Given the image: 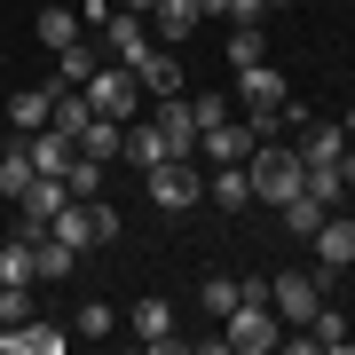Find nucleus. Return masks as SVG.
<instances>
[{"instance_id":"17","label":"nucleus","mask_w":355,"mask_h":355,"mask_svg":"<svg viewBox=\"0 0 355 355\" xmlns=\"http://www.w3.org/2000/svg\"><path fill=\"white\" fill-rule=\"evenodd\" d=\"M95 64H103V55L87 48V40H71V48L55 55V79H48V95H55V87H87V79H95Z\"/></svg>"},{"instance_id":"13","label":"nucleus","mask_w":355,"mask_h":355,"mask_svg":"<svg viewBox=\"0 0 355 355\" xmlns=\"http://www.w3.org/2000/svg\"><path fill=\"white\" fill-rule=\"evenodd\" d=\"M198 0H158V8H150V40H158V48H182V40H190L198 32Z\"/></svg>"},{"instance_id":"10","label":"nucleus","mask_w":355,"mask_h":355,"mask_svg":"<svg viewBox=\"0 0 355 355\" xmlns=\"http://www.w3.org/2000/svg\"><path fill=\"white\" fill-rule=\"evenodd\" d=\"M127 331H135L142 347H174V300H158V292L135 300V308H127Z\"/></svg>"},{"instance_id":"38","label":"nucleus","mask_w":355,"mask_h":355,"mask_svg":"<svg viewBox=\"0 0 355 355\" xmlns=\"http://www.w3.org/2000/svg\"><path fill=\"white\" fill-rule=\"evenodd\" d=\"M347 277H355V261H347Z\"/></svg>"},{"instance_id":"37","label":"nucleus","mask_w":355,"mask_h":355,"mask_svg":"<svg viewBox=\"0 0 355 355\" xmlns=\"http://www.w3.org/2000/svg\"><path fill=\"white\" fill-rule=\"evenodd\" d=\"M347 119H355V95H347Z\"/></svg>"},{"instance_id":"31","label":"nucleus","mask_w":355,"mask_h":355,"mask_svg":"<svg viewBox=\"0 0 355 355\" xmlns=\"http://www.w3.org/2000/svg\"><path fill=\"white\" fill-rule=\"evenodd\" d=\"M0 284H32V237L0 245Z\"/></svg>"},{"instance_id":"15","label":"nucleus","mask_w":355,"mask_h":355,"mask_svg":"<svg viewBox=\"0 0 355 355\" xmlns=\"http://www.w3.org/2000/svg\"><path fill=\"white\" fill-rule=\"evenodd\" d=\"M158 135L174 142V158L198 150V119H190V95H158Z\"/></svg>"},{"instance_id":"1","label":"nucleus","mask_w":355,"mask_h":355,"mask_svg":"<svg viewBox=\"0 0 355 355\" xmlns=\"http://www.w3.org/2000/svg\"><path fill=\"white\" fill-rule=\"evenodd\" d=\"M245 174H253V198H261V205H284V198H300V150H284L277 135H268L253 158H245Z\"/></svg>"},{"instance_id":"26","label":"nucleus","mask_w":355,"mask_h":355,"mask_svg":"<svg viewBox=\"0 0 355 355\" xmlns=\"http://www.w3.org/2000/svg\"><path fill=\"white\" fill-rule=\"evenodd\" d=\"M300 158H308V166H340V158H347V127H308Z\"/></svg>"},{"instance_id":"35","label":"nucleus","mask_w":355,"mask_h":355,"mask_svg":"<svg viewBox=\"0 0 355 355\" xmlns=\"http://www.w3.org/2000/svg\"><path fill=\"white\" fill-rule=\"evenodd\" d=\"M340 174H347V190H355V142H347V158H340Z\"/></svg>"},{"instance_id":"6","label":"nucleus","mask_w":355,"mask_h":355,"mask_svg":"<svg viewBox=\"0 0 355 355\" xmlns=\"http://www.w3.org/2000/svg\"><path fill=\"white\" fill-rule=\"evenodd\" d=\"M308 245H316V284H340L347 261H355V221H347V214H324Z\"/></svg>"},{"instance_id":"14","label":"nucleus","mask_w":355,"mask_h":355,"mask_svg":"<svg viewBox=\"0 0 355 355\" xmlns=\"http://www.w3.org/2000/svg\"><path fill=\"white\" fill-rule=\"evenodd\" d=\"M119 158H127V166H142V174H150L158 158H174V142L158 135V119H127V142H119Z\"/></svg>"},{"instance_id":"33","label":"nucleus","mask_w":355,"mask_h":355,"mask_svg":"<svg viewBox=\"0 0 355 355\" xmlns=\"http://www.w3.org/2000/svg\"><path fill=\"white\" fill-rule=\"evenodd\" d=\"M190 119H198V135L221 127V119H229V95H190Z\"/></svg>"},{"instance_id":"5","label":"nucleus","mask_w":355,"mask_h":355,"mask_svg":"<svg viewBox=\"0 0 355 355\" xmlns=\"http://www.w3.org/2000/svg\"><path fill=\"white\" fill-rule=\"evenodd\" d=\"M316 300H324L316 268H284V277H268V308H277V324H284V331L316 316Z\"/></svg>"},{"instance_id":"36","label":"nucleus","mask_w":355,"mask_h":355,"mask_svg":"<svg viewBox=\"0 0 355 355\" xmlns=\"http://www.w3.org/2000/svg\"><path fill=\"white\" fill-rule=\"evenodd\" d=\"M261 8H284V0H261Z\"/></svg>"},{"instance_id":"34","label":"nucleus","mask_w":355,"mask_h":355,"mask_svg":"<svg viewBox=\"0 0 355 355\" xmlns=\"http://www.w3.org/2000/svg\"><path fill=\"white\" fill-rule=\"evenodd\" d=\"M119 8H127V16H150V8H158V0H119Z\"/></svg>"},{"instance_id":"27","label":"nucleus","mask_w":355,"mask_h":355,"mask_svg":"<svg viewBox=\"0 0 355 355\" xmlns=\"http://www.w3.org/2000/svg\"><path fill=\"white\" fill-rule=\"evenodd\" d=\"M64 190H71V198H95V190H103V158L71 150V166H64Z\"/></svg>"},{"instance_id":"3","label":"nucleus","mask_w":355,"mask_h":355,"mask_svg":"<svg viewBox=\"0 0 355 355\" xmlns=\"http://www.w3.org/2000/svg\"><path fill=\"white\" fill-rule=\"evenodd\" d=\"M221 347H237V355L284 347V324H277V308H268V300H237V308L221 316Z\"/></svg>"},{"instance_id":"22","label":"nucleus","mask_w":355,"mask_h":355,"mask_svg":"<svg viewBox=\"0 0 355 355\" xmlns=\"http://www.w3.org/2000/svg\"><path fill=\"white\" fill-rule=\"evenodd\" d=\"M24 190H32V150H24V142H8V150H0V198L16 205Z\"/></svg>"},{"instance_id":"32","label":"nucleus","mask_w":355,"mask_h":355,"mask_svg":"<svg viewBox=\"0 0 355 355\" xmlns=\"http://www.w3.org/2000/svg\"><path fill=\"white\" fill-rule=\"evenodd\" d=\"M24 316H32V292H24V284H0V331L24 324Z\"/></svg>"},{"instance_id":"11","label":"nucleus","mask_w":355,"mask_h":355,"mask_svg":"<svg viewBox=\"0 0 355 355\" xmlns=\"http://www.w3.org/2000/svg\"><path fill=\"white\" fill-rule=\"evenodd\" d=\"M64 340H71V331L64 324H8V331H0V355H64Z\"/></svg>"},{"instance_id":"8","label":"nucleus","mask_w":355,"mask_h":355,"mask_svg":"<svg viewBox=\"0 0 355 355\" xmlns=\"http://www.w3.org/2000/svg\"><path fill=\"white\" fill-rule=\"evenodd\" d=\"M198 150H205V158H214V166H245V158H253V150H261V135H253V127H245V119H237V111H229V119H221V127H205V135H198Z\"/></svg>"},{"instance_id":"12","label":"nucleus","mask_w":355,"mask_h":355,"mask_svg":"<svg viewBox=\"0 0 355 355\" xmlns=\"http://www.w3.org/2000/svg\"><path fill=\"white\" fill-rule=\"evenodd\" d=\"M237 103H245V111H277V103H284V71L268 64V55L245 64V71H237Z\"/></svg>"},{"instance_id":"21","label":"nucleus","mask_w":355,"mask_h":355,"mask_svg":"<svg viewBox=\"0 0 355 355\" xmlns=\"http://www.w3.org/2000/svg\"><path fill=\"white\" fill-rule=\"evenodd\" d=\"M111 331H119V308L111 300H79L71 308V340H111Z\"/></svg>"},{"instance_id":"16","label":"nucleus","mask_w":355,"mask_h":355,"mask_svg":"<svg viewBox=\"0 0 355 355\" xmlns=\"http://www.w3.org/2000/svg\"><path fill=\"white\" fill-rule=\"evenodd\" d=\"M135 79H142V95H182V55L174 48H150L135 64Z\"/></svg>"},{"instance_id":"29","label":"nucleus","mask_w":355,"mask_h":355,"mask_svg":"<svg viewBox=\"0 0 355 355\" xmlns=\"http://www.w3.org/2000/svg\"><path fill=\"white\" fill-rule=\"evenodd\" d=\"M324 214H331V205H316L308 190H300V198H284V229H292V237H316V221H324Z\"/></svg>"},{"instance_id":"7","label":"nucleus","mask_w":355,"mask_h":355,"mask_svg":"<svg viewBox=\"0 0 355 355\" xmlns=\"http://www.w3.org/2000/svg\"><path fill=\"white\" fill-rule=\"evenodd\" d=\"M198 198H205V182H198L190 158H158V166H150V205L182 214V205H198Z\"/></svg>"},{"instance_id":"18","label":"nucleus","mask_w":355,"mask_h":355,"mask_svg":"<svg viewBox=\"0 0 355 355\" xmlns=\"http://www.w3.org/2000/svg\"><path fill=\"white\" fill-rule=\"evenodd\" d=\"M71 268H79V253L55 237V229H40L32 237V277H71Z\"/></svg>"},{"instance_id":"4","label":"nucleus","mask_w":355,"mask_h":355,"mask_svg":"<svg viewBox=\"0 0 355 355\" xmlns=\"http://www.w3.org/2000/svg\"><path fill=\"white\" fill-rule=\"evenodd\" d=\"M79 95H87L95 119H119V127H127L135 103H142V79H135V64H95V79H87Z\"/></svg>"},{"instance_id":"23","label":"nucleus","mask_w":355,"mask_h":355,"mask_svg":"<svg viewBox=\"0 0 355 355\" xmlns=\"http://www.w3.org/2000/svg\"><path fill=\"white\" fill-rule=\"evenodd\" d=\"M79 32H87V24H79V8H40V48H55V55H64Z\"/></svg>"},{"instance_id":"20","label":"nucleus","mask_w":355,"mask_h":355,"mask_svg":"<svg viewBox=\"0 0 355 355\" xmlns=\"http://www.w3.org/2000/svg\"><path fill=\"white\" fill-rule=\"evenodd\" d=\"M205 198L237 214V205H253V174H245V166H214V182H205Z\"/></svg>"},{"instance_id":"28","label":"nucleus","mask_w":355,"mask_h":355,"mask_svg":"<svg viewBox=\"0 0 355 355\" xmlns=\"http://www.w3.org/2000/svg\"><path fill=\"white\" fill-rule=\"evenodd\" d=\"M261 55H268V40H261V24H237V32H229V71L261 64Z\"/></svg>"},{"instance_id":"25","label":"nucleus","mask_w":355,"mask_h":355,"mask_svg":"<svg viewBox=\"0 0 355 355\" xmlns=\"http://www.w3.org/2000/svg\"><path fill=\"white\" fill-rule=\"evenodd\" d=\"M119 142H127V127H119V119H87V127H79V150L103 158V166L119 158Z\"/></svg>"},{"instance_id":"19","label":"nucleus","mask_w":355,"mask_h":355,"mask_svg":"<svg viewBox=\"0 0 355 355\" xmlns=\"http://www.w3.org/2000/svg\"><path fill=\"white\" fill-rule=\"evenodd\" d=\"M48 111H55V95H48V87L8 95V127H16V135H40V127H48Z\"/></svg>"},{"instance_id":"9","label":"nucleus","mask_w":355,"mask_h":355,"mask_svg":"<svg viewBox=\"0 0 355 355\" xmlns=\"http://www.w3.org/2000/svg\"><path fill=\"white\" fill-rule=\"evenodd\" d=\"M103 48H111V64H142V55L158 48V40H150V16L111 8V24H103Z\"/></svg>"},{"instance_id":"2","label":"nucleus","mask_w":355,"mask_h":355,"mask_svg":"<svg viewBox=\"0 0 355 355\" xmlns=\"http://www.w3.org/2000/svg\"><path fill=\"white\" fill-rule=\"evenodd\" d=\"M48 229L71 245V253H87V245H111V237H119V214H111V205H95V198H64Z\"/></svg>"},{"instance_id":"24","label":"nucleus","mask_w":355,"mask_h":355,"mask_svg":"<svg viewBox=\"0 0 355 355\" xmlns=\"http://www.w3.org/2000/svg\"><path fill=\"white\" fill-rule=\"evenodd\" d=\"M300 190L316 198V205H340V198H347V174H340V166H308V158H300Z\"/></svg>"},{"instance_id":"30","label":"nucleus","mask_w":355,"mask_h":355,"mask_svg":"<svg viewBox=\"0 0 355 355\" xmlns=\"http://www.w3.org/2000/svg\"><path fill=\"white\" fill-rule=\"evenodd\" d=\"M198 300H205V316H229V308L245 300V277H205V292H198Z\"/></svg>"}]
</instances>
